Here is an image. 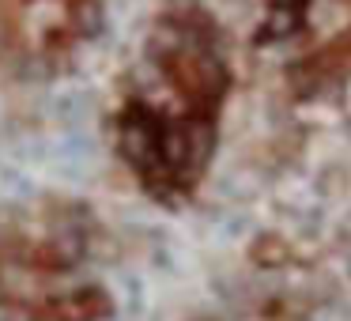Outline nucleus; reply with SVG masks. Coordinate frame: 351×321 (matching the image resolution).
I'll list each match as a JSON object with an SVG mask.
<instances>
[{
	"label": "nucleus",
	"instance_id": "obj_1",
	"mask_svg": "<svg viewBox=\"0 0 351 321\" xmlns=\"http://www.w3.org/2000/svg\"><path fill=\"white\" fill-rule=\"evenodd\" d=\"M159 144H162V129L144 110H132L121 121V152L136 170H152L159 163Z\"/></svg>",
	"mask_w": 351,
	"mask_h": 321
},
{
	"label": "nucleus",
	"instance_id": "obj_2",
	"mask_svg": "<svg viewBox=\"0 0 351 321\" xmlns=\"http://www.w3.org/2000/svg\"><path fill=\"white\" fill-rule=\"evenodd\" d=\"M106 313H110V298L99 287H80L57 302V318L61 321H102Z\"/></svg>",
	"mask_w": 351,
	"mask_h": 321
},
{
	"label": "nucleus",
	"instance_id": "obj_3",
	"mask_svg": "<svg viewBox=\"0 0 351 321\" xmlns=\"http://www.w3.org/2000/svg\"><path fill=\"white\" fill-rule=\"evenodd\" d=\"M0 321H12V313L4 310V302H0Z\"/></svg>",
	"mask_w": 351,
	"mask_h": 321
}]
</instances>
